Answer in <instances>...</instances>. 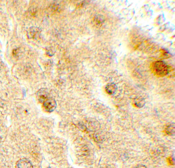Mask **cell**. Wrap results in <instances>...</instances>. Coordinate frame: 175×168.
<instances>
[{
	"instance_id": "cell-1",
	"label": "cell",
	"mask_w": 175,
	"mask_h": 168,
	"mask_svg": "<svg viewBox=\"0 0 175 168\" xmlns=\"http://www.w3.org/2000/svg\"><path fill=\"white\" fill-rule=\"evenodd\" d=\"M153 68L155 73L160 76L166 75L169 73L168 66L163 61H158L155 62L153 64Z\"/></svg>"
},
{
	"instance_id": "cell-2",
	"label": "cell",
	"mask_w": 175,
	"mask_h": 168,
	"mask_svg": "<svg viewBox=\"0 0 175 168\" xmlns=\"http://www.w3.org/2000/svg\"><path fill=\"white\" fill-rule=\"evenodd\" d=\"M43 106L46 111L48 112H52L56 108L57 103L55 99L49 98L45 102H44Z\"/></svg>"
},
{
	"instance_id": "cell-3",
	"label": "cell",
	"mask_w": 175,
	"mask_h": 168,
	"mask_svg": "<svg viewBox=\"0 0 175 168\" xmlns=\"http://www.w3.org/2000/svg\"><path fill=\"white\" fill-rule=\"evenodd\" d=\"M40 29L37 27H34V26L30 28L27 32L28 37L30 39H37L40 37Z\"/></svg>"
},
{
	"instance_id": "cell-4",
	"label": "cell",
	"mask_w": 175,
	"mask_h": 168,
	"mask_svg": "<svg viewBox=\"0 0 175 168\" xmlns=\"http://www.w3.org/2000/svg\"><path fill=\"white\" fill-rule=\"evenodd\" d=\"M37 98L39 102L44 103L49 99V93L46 89L42 88L38 92Z\"/></svg>"
},
{
	"instance_id": "cell-5",
	"label": "cell",
	"mask_w": 175,
	"mask_h": 168,
	"mask_svg": "<svg viewBox=\"0 0 175 168\" xmlns=\"http://www.w3.org/2000/svg\"><path fill=\"white\" fill-rule=\"evenodd\" d=\"M17 168H32L33 165L29 159H23L17 162L16 164Z\"/></svg>"
},
{
	"instance_id": "cell-6",
	"label": "cell",
	"mask_w": 175,
	"mask_h": 168,
	"mask_svg": "<svg viewBox=\"0 0 175 168\" xmlns=\"http://www.w3.org/2000/svg\"><path fill=\"white\" fill-rule=\"evenodd\" d=\"M105 90L107 93L109 95L114 94L117 91V86L114 83H109L107 84L105 87Z\"/></svg>"
},
{
	"instance_id": "cell-7",
	"label": "cell",
	"mask_w": 175,
	"mask_h": 168,
	"mask_svg": "<svg viewBox=\"0 0 175 168\" xmlns=\"http://www.w3.org/2000/svg\"><path fill=\"white\" fill-rule=\"evenodd\" d=\"M145 104V100L142 97H138L134 99V104L138 107L141 108L144 107Z\"/></svg>"
},
{
	"instance_id": "cell-8",
	"label": "cell",
	"mask_w": 175,
	"mask_h": 168,
	"mask_svg": "<svg viewBox=\"0 0 175 168\" xmlns=\"http://www.w3.org/2000/svg\"><path fill=\"white\" fill-rule=\"evenodd\" d=\"M166 133L169 135H175V125L173 123L169 125L166 128Z\"/></svg>"
},
{
	"instance_id": "cell-9",
	"label": "cell",
	"mask_w": 175,
	"mask_h": 168,
	"mask_svg": "<svg viewBox=\"0 0 175 168\" xmlns=\"http://www.w3.org/2000/svg\"><path fill=\"white\" fill-rule=\"evenodd\" d=\"M105 21V18L103 16L101 15H98L94 18V22L95 24L98 26H100Z\"/></svg>"
},
{
	"instance_id": "cell-10",
	"label": "cell",
	"mask_w": 175,
	"mask_h": 168,
	"mask_svg": "<svg viewBox=\"0 0 175 168\" xmlns=\"http://www.w3.org/2000/svg\"><path fill=\"white\" fill-rule=\"evenodd\" d=\"M135 168H146V167L145 165H139L137 166V167H136Z\"/></svg>"
}]
</instances>
